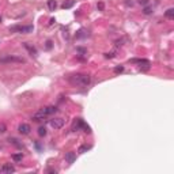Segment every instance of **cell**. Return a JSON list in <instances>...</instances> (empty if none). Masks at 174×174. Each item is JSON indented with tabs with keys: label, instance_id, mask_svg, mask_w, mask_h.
Wrapping results in <instances>:
<instances>
[{
	"label": "cell",
	"instance_id": "5b68a950",
	"mask_svg": "<svg viewBox=\"0 0 174 174\" xmlns=\"http://www.w3.org/2000/svg\"><path fill=\"white\" fill-rule=\"evenodd\" d=\"M49 124L53 129H60V128H63V125H64V120L60 117L52 118V120H49Z\"/></svg>",
	"mask_w": 174,
	"mask_h": 174
},
{
	"label": "cell",
	"instance_id": "9a60e30c",
	"mask_svg": "<svg viewBox=\"0 0 174 174\" xmlns=\"http://www.w3.org/2000/svg\"><path fill=\"white\" fill-rule=\"evenodd\" d=\"M87 36V31L84 30V29H82V30L78 31V34H76V37L78 38H82V37H86Z\"/></svg>",
	"mask_w": 174,
	"mask_h": 174
},
{
	"label": "cell",
	"instance_id": "ba28073f",
	"mask_svg": "<svg viewBox=\"0 0 174 174\" xmlns=\"http://www.w3.org/2000/svg\"><path fill=\"white\" fill-rule=\"evenodd\" d=\"M18 130H19V133H22V135H29V133H30V130H31V128H30V125L29 124H20L19 125V128H18Z\"/></svg>",
	"mask_w": 174,
	"mask_h": 174
},
{
	"label": "cell",
	"instance_id": "4316f807",
	"mask_svg": "<svg viewBox=\"0 0 174 174\" xmlns=\"http://www.w3.org/2000/svg\"><path fill=\"white\" fill-rule=\"evenodd\" d=\"M0 22H1V16H0Z\"/></svg>",
	"mask_w": 174,
	"mask_h": 174
},
{
	"label": "cell",
	"instance_id": "8fae6325",
	"mask_svg": "<svg viewBox=\"0 0 174 174\" xmlns=\"http://www.w3.org/2000/svg\"><path fill=\"white\" fill-rule=\"evenodd\" d=\"M74 4H75V0H65V1L63 3L61 7L64 8V10H68V8H71Z\"/></svg>",
	"mask_w": 174,
	"mask_h": 174
},
{
	"label": "cell",
	"instance_id": "7c38bea8",
	"mask_svg": "<svg viewBox=\"0 0 174 174\" xmlns=\"http://www.w3.org/2000/svg\"><path fill=\"white\" fill-rule=\"evenodd\" d=\"M48 7H49L50 11H55V10H56V7H57L56 0H48Z\"/></svg>",
	"mask_w": 174,
	"mask_h": 174
},
{
	"label": "cell",
	"instance_id": "ac0fdd59",
	"mask_svg": "<svg viewBox=\"0 0 174 174\" xmlns=\"http://www.w3.org/2000/svg\"><path fill=\"white\" fill-rule=\"evenodd\" d=\"M152 13V10H151V7H146L143 10V14H146V15H150V14Z\"/></svg>",
	"mask_w": 174,
	"mask_h": 174
},
{
	"label": "cell",
	"instance_id": "3957f363",
	"mask_svg": "<svg viewBox=\"0 0 174 174\" xmlns=\"http://www.w3.org/2000/svg\"><path fill=\"white\" fill-rule=\"evenodd\" d=\"M80 128H83L86 133H90V132H91V129H90V127H88V125H86V123H84L83 120H80V118H78V120H76V123L74 124V127H72V130H79Z\"/></svg>",
	"mask_w": 174,
	"mask_h": 174
},
{
	"label": "cell",
	"instance_id": "30bf717a",
	"mask_svg": "<svg viewBox=\"0 0 174 174\" xmlns=\"http://www.w3.org/2000/svg\"><path fill=\"white\" fill-rule=\"evenodd\" d=\"M75 159H76V154H75V152H68V154H65V161L68 162V163H74Z\"/></svg>",
	"mask_w": 174,
	"mask_h": 174
},
{
	"label": "cell",
	"instance_id": "277c9868",
	"mask_svg": "<svg viewBox=\"0 0 174 174\" xmlns=\"http://www.w3.org/2000/svg\"><path fill=\"white\" fill-rule=\"evenodd\" d=\"M10 31H18V33H22V34H27V33H31L33 31V26H14V27H10Z\"/></svg>",
	"mask_w": 174,
	"mask_h": 174
},
{
	"label": "cell",
	"instance_id": "6da1fadb",
	"mask_svg": "<svg viewBox=\"0 0 174 174\" xmlns=\"http://www.w3.org/2000/svg\"><path fill=\"white\" fill-rule=\"evenodd\" d=\"M68 80L74 84V86H80V87H86L90 84L91 82V76L88 74H75L72 76H69Z\"/></svg>",
	"mask_w": 174,
	"mask_h": 174
},
{
	"label": "cell",
	"instance_id": "7402d4cb",
	"mask_svg": "<svg viewBox=\"0 0 174 174\" xmlns=\"http://www.w3.org/2000/svg\"><path fill=\"white\" fill-rule=\"evenodd\" d=\"M3 132H6V125L0 124V133H3Z\"/></svg>",
	"mask_w": 174,
	"mask_h": 174
},
{
	"label": "cell",
	"instance_id": "44dd1931",
	"mask_svg": "<svg viewBox=\"0 0 174 174\" xmlns=\"http://www.w3.org/2000/svg\"><path fill=\"white\" fill-rule=\"evenodd\" d=\"M10 142H11L13 144H15L16 147H20V144L18 143V140H16V139H10Z\"/></svg>",
	"mask_w": 174,
	"mask_h": 174
},
{
	"label": "cell",
	"instance_id": "5bb4252c",
	"mask_svg": "<svg viewBox=\"0 0 174 174\" xmlns=\"http://www.w3.org/2000/svg\"><path fill=\"white\" fill-rule=\"evenodd\" d=\"M90 148H91V146H90V144H84V146H82L80 148H79V152H80V154H83V152L88 151Z\"/></svg>",
	"mask_w": 174,
	"mask_h": 174
},
{
	"label": "cell",
	"instance_id": "e0dca14e",
	"mask_svg": "<svg viewBox=\"0 0 174 174\" xmlns=\"http://www.w3.org/2000/svg\"><path fill=\"white\" fill-rule=\"evenodd\" d=\"M13 159H14L15 162L22 161V152H20V154H14V155H13Z\"/></svg>",
	"mask_w": 174,
	"mask_h": 174
},
{
	"label": "cell",
	"instance_id": "603a6c76",
	"mask_svg": "<svg viewBox=\"0 0 174 174\" xmlns=\"http://www.w3.org/2000/svg\"><path fill=\"white\" fill-rule=\"evenodd\" d=\"M46 49H52V41H46Z\"/></svg>",
	"mask_w": 174,
	"mask_h": 174
},
{
	"label": "cell",
	"instance_id": "2e32d148",
	"mask_svg": "<svg viewBox=\"0 0 174 174\" xmlns=\"http://www.w3.org/2000/svg\"><path fill=\"white\" fill-rule=\"evenodd\" d=\"M38 135H40V136H45V135H46L45 127H40V128H38Z\"/></svg>",
	"mask_w": 174,
	"mask_h": 174
},
{
	"label": "cell",
	"instance_id": "9c48e42d",
	"mask_svg": "<svg viewBox=\"0 0 174 174\" xmlns=\"http://www.w3.org/2000/svg\"><path fill=\"white\" fill-rule=\"evenodd\" d=\"M23 46H25L26 49L29 50V53H30V56H33V57H36L37 56V49L34 48V46H30L29 44L26 42V44H23Z\"/></svg>",
	"mask_w": 174,
	"mask_h": 174
},
{
	"label": "cell",
	"instance_id": "cb8c5ba5",
	"mask_svg": "<svg viewBox=\"0 0 174 174\" xmlns=\"http://www.w3.org/2000/svg\"><path fill=\"white\" fill-rule=\"evenodd\" d=\"M46 173H55L56 174L57 170H55V169H48V170H46Z\"/></svg>",
	"mask_w": 174,
	"mask_h": 174
},
{
	"label": "cell",
	"instance_id": "d4e9b609",
	"mask_svg": "<svg viewBox=\"0 0 174 174\" xmlns=\"http://www.w3.org/2000/svg\"><path fill=\"white\" fill-rule=\"evenodd\" d=\"M98 8H100V10H103V3H100V4H98Z\"/></svg>",
	"mask_w": 174,
	"mask_h": 174
},
{
	"label": "cell",
	"instance_id": "8992f818",
	"mask_svg": "<svg viewBox=\"0 0 174 174\" xmlns=\"http://www.w3.org/2000/svg\"><path fill=\"white\" fill-rule=\"evenodd\" d=\"M0 63H25V59L18 56H7L0 59Z\"/></svg>",
	"mask_w": 174,
	"mask_h": 174
},
{
	"label": "cell",
	"instance_id": "ffe728a7",
	"mask_svg": "<svg viewBox=\"0 0 174 174\" xmlns=\"http://www.w3.org/2000/svg\"><path fill=\"white\" fill-rule=\"evenodd\" d=\"M123 71H124V67H123V65H120V67H116V68H114V72H116V74L123 72Z\"/></svg>",
	"mask_w": 174,
	"mask_h": 174
},
{
	"label": "cell",
	"instance_id": "7a4b0ae2",
	"mask_svg": "<svg viewBox=\"0 0 174 174\" xmlns=\"http://www.w3.org/2000/svg\"><path fill=\"white\" fill-rule=\"evenodd\" d=\"M57 112V107L56 106H46V107H42V109H40L33 117L31 120H34V121H41L44 120L45 117H48L50 114H53V113Z\"/></svg>",
	"mask_w": 174,
	"mask_h": 174
},
{
	"label": "cell",
	"instance_id": "4fadbf2b",
	"mask_svg": "<svg viewBox=\"0 0 174 174\" xmlns=\"http://www.w3.org/2000/svg\"><path fill=\"white\" fill-rule=\"evenodd\" d=\"M165 16L167 19H173L174 18V8H169L167 11L165 13Z\"/></svg>",
	"mask_w": 174,
	"mask_h": 174
},
{
	"label": "cell",
	"instance_id": "52a82bcc",
	"mask_svg": "<svg viewBox=\"0 0 174 174\" xmlns=\"http://www.w3.org/2000/svg\"><path fill=\"white\" fill-rule=\"evenodd\" d=\"M14 171H15V167L11 163H6L0 167V173H14Z\"/></svg>",
	"mask_w": 174,
	"mask_h": 174
},
{
	"label": "cell",
	"instance_id": "d6986e66",
	"mask_svg": "<svg viewBox=\"0 0 174 174\" xmlns=\"http://www.w3.org/2000/svg\"><path fill=\"white\" fill-rule=\"evenodd\" d=\"M114 56H116V52H110V53H106L105 55L106 59H113Z\"/></svg>",
	"mask_w": 174,
	"mask_h": 174
},
{
	"label": "cell",
	"instance_id": "484cf974",
	"mask_svg": "<svg viewBox=\"0 0 174 174\" xmlns=\"http://www.w3.org/2000/svg\"><path fill=\"white\" fill-rule=\"evenodd\" d=\"M147 1H148V0H140V4H146Z\"/></svg>",
	"mask_w": 174,
	"mask_h": 174
}]
</instances>
